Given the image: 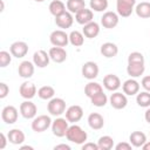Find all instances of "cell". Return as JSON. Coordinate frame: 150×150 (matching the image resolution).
Returning a JSON list of instances; mask_svg holds the SVG:
<instances>
[{
  "label": "cell",
  "instance_id": "6da1fadb",
  "mask_svg": "<svg viewBox=\"0 0 150 150\" xmlns=\"http://www.w3.org/2000/svg\"><path fill=\"white\" fill-rule=\"evenodd\" d=\"M66 137L68 138V141L70 142H74L76 144H83L87 138H88V135L87 132L80 127V125H76V124H73L68 128L67 130V134H66Z\"/></svg>",
  "mask_w": 150,
  "mask_h": 150
},
{
  "label": "cell",
  "instance_id": "7a4b0ae2",
  "mask_svg": "<svg viewBox=\"0 0 150 150\" xmlns=\"http://www.w3.org/2000/svg\"><path fill=\"white\" fill-rule=\"evenodd\" d=\"M49 40H50L53 46L66 47L69 42V35L62 29H56V30L52 32V34L49 36Z\"/></svg>",
  "mask_w": 150,
  "mask_h": 150
},
{
  "label": "cell",
  "instance_id": "3957f363",
  "mask_svg": "<svg viewBox=\"0 0 150 150\" xmlns=\"http://www.w3.org/2000/svg\"><path fill=\"white\" fill-rule=\"evenodd\" d=\"M47 109L49 111L50 115L53 116H60L66 111V101L56 97V98H52L47 105Z\"/></svg>",
  "mask_w": 150,
  "mask_h": 150
},
{
  "label": "cell",
  "instance_id": "277c9868",
  "mask_svg": "<svg viewBox=\"0 0 150 150\" xmlns=\"http://www.w3.org/2000/svg\"><path fill=\"white\" fill-rule=\"evenodd\" d=\"M52 125V120L47 115H40L32 122V129L35 132H43Z\"/></svg>",
  "mask_w": 150,
  "mask_h": 150
},
{
  "label": "cell",
  "instance_id": "5b68a950",
  "mask_svg": "<svg viewBox=\"0 0 150 150\" xmlns=\"http://www.w3.org/2000/svg\"><path fill=\"white\" fill-rule=\"evenodd\" d=\"M69 125H68V120L67 118H56L55 121L52 122V131L56 137H63L67 134Z\"/></svg>",
  "mask_w": 150,
  "mask_h": 150
},
{
  "label": "cell",
  "instance_id": "8992f818",
  "mask_svg": "<svg viewBox=\"0 0 150 150\" xmlns=\"http://www.w3.org/2000/svg\"><path fill=\"white\" fill-rule=\"evenodd\" d=\"M135 4H136V0H117V2H116L117 13L123 18L130 16L134 11Z\"/></svg>",
  "mask_w": 150,
  "mask_h": 150
},
{
  "label": "cell",
  "instance_id": "52a82bcc",
  "mask_svg": "<svg viewBox=\"0 0 150 150\" xmlns=\"http://www.w3.org/2000/svg\"><path fill=\"white\" fill-rule=\"evenodd\" d=\"M82 116H83V109L79 104L70 105L66 110V118L68 120V122H71V123L79 122L82 118Z\"/></svg>",
  "mask_w": 150,
  "mask_h": 150
},
{
  "label": "cell",
  "instance_id": "ba28073f",
  "mask_svg": "<svg viewBox=\"0 0 150 150\" xmlns=\"http://www.w3.org/2000/svg\"><path fill=\"white\" fill-rule=\"evenodd\" d=\"M9 50L13 56L20 59V57L26 56V54L28 53V45L23 41H15L11 45Z\"/></svg>",
  "mask_w": 150,
  "mask_h": 150
},
{
  "label": "cell",
  "instance_id": "9c48e42d",
  "mask_svg": "<svg viewBox=\"0 0 150 150\" xmlns=\"http://www.w3.org/2000/svg\"><path fill=\"white\" fill-rule=\"evenodd\" d=\"M1 117L5 123L13 124L18 120V109L14 105H6L1 111Z\"/></svg>",
  "mask_w": 150,
  "mask_h": 150
},
{
  "label": "cell",
  "instance_id": "30bf717a",
  "mask_svg": "<svg viewBox=\"0 0 150 150\" xmlns=\"http://www.w3.org/2000/svg\"><path fill=\"white\" fill-rule=\"evenodd\" d=\"M82 75L88 80H94L98 75V66L94 61H88L82 66Z\"/></svg>",
  "mask_w": 150,
  "mask_h": 150
},
{
  "label": "cell",
  "instance_id": "8fae6325",
  "mask_svg": "<svg viewBox=\"0 0 150 150\" xmlns=\"http://www.w3.org/2000/svg\"><path fill=\"white\" fill-rule=\"evenodd\" d=\"M36 111H38L36 105H35L33 102L28 101V100L25 101V102H22V103L20 104V112H21L22 117H25V118H27V120L35 117Z\"/></svg>",
  "mask_w": 150,
  "mask_h": 150
},
{
  "label": "cell",
  "instance_id": "7c38bea8",
  "mask_svg": "<svg viewBox=\"0 0 150 150\" xmlns=\"http://www.w3.org/2000/svg\"><path fill=\"white\" fill-rule=\"evenodd\" d=\"M101 23L104 28H114L118 23V15L115 12H105L101 18Z\"/></svg>",
  "mask_w": 150,
  "mask_h": 150
},
{
  "label": "cell",
  "instance_id": "4fadbf2b",
  "mask_svg": "<svg viewBox=\"0 0 150 150\" xmlns=\"http://www.w3.org/2000/svg\"><path fill=\"white\" fill-rule=\"evenodd\" d=\"M49 54H47V52L40 49V50H36L33 55V62L35 66H38L39 68H45L49 64Z\"/></svg>",
  "mask_w": 150,
  "mask_h": 150
},
{
  "label": "cell",
  "instance_id": "5bb4252c",
  "mask_svg": "<svg viewBox=\"0 0 150 150\" xmlns=\"http://www.w3.org/2000/svg\"><path fill=\"white\" fill-rule=\"evenodd\" d=\"M103 86L105 87V89L114 91L121 87V80L115 74H108L103 77Z\"/></svg>",
  "mask_w": 150,
  "mask_h": 150
},
{
  "label": "cell",
  "instance_id": "9a60e30c",
  "mask_svg": "<svg viewBox=\"0 0 150 150\" xmlns=\"http://www.w3.org/2000/svg\"><path fill=\"white\" fill-rule=\"evenodd\" d=\"M110 104L115 109H123L128 104L127 96L124 94H122V93L116 91V93L111 94V96H110Z\"/></svg>",
  "mask_w": 150,
  "mask_h": 150
},
{
  "label": "cell",
  "instance_id": "2e32d148",
  "mask_svg": "<svg viewBox=\"0 0 150 150\" xmlns=\"http://www.w3.org/2000/svg\"><path fill=\"white\" fill-rule=\"evenodd\" d=\"M19 91H20V95H21L23 98L30 100V98H33V97L35 96V94H36V87H35L34 83L26 81V82H23V83L20 86Z\"/></svg>",
  "mask_w": 150,
  "mask_h": 150
},
{
  "label": "cell",
  "instance_id": "e0dca14e",
  "mask_svg": "<svg viewBox=\"0 0 150 150\" xmlns=\"http://www.w3.org/2000/svg\"><path fill=\"white\" fill-rule=\"evenodd\" d=\"M48 54H49L50 59L54 62H56V63H62L67 59V52L64 50L63 47H56V46H54V47H52L49 49V53Z\"/></svg>",
  "mask_w": 150,
  "mask_h": 150
},
{
  "label": "cell",
  "instance_id": "ac0fdd59",
  "mask_svg": "<svg viewBox=\"0 0 150 150\" xmlns=\"http://www.w3.org/2000/svg\"><path fill=\"white\" fill-rule=\"evenodd\" d=\"M73 20L74 19H73L70 12H63L62 14L55 16V23H56V26L60 27V28H66V29L69 28V27H71Z\"/></svg>",
  "mask_w": 150,
  "mask_h": 150
},
{
  "label": "cell",
  "instance_id": "d6986e66",
  "mask_svg": "<svg viewBox=\"0 0 150 150\" xmlns=\"http://www.w3.org/2000/svg\"><path fill=\"white\" fill-rule=\"evenodd\" d=\"M88 124L91 129L94 130H100L104 125V118L101 114L98 112H91L88 116Z\"/></svg>",
  "mask_w": 150,
  "mask_h": 150
},
{
  "label": "cell",
  "instance_id": "ffe728a7",
  "mask_svg": "<svg viewBox=\"0 0 150 150\" xmlns=\"http://www.w3.org/2000/svg\"><path fill=\"white\" fill-rule=\"evenodd\" d=\"M93 11L91 9H88V8H83L81 11H79L76 14H75V20L77 21V23L80 25H87L88 22L93 21Z\"/></svg>",
  "mask_w": 150,
  "mask_h": 150
},
{
  "label": "cell",
  "instance_id": "44dd1931",
  "mask_svg": "<svg viewBox=\"0 0 150 150\" xmlns=\"http://www.w3.org/2000/svg\"><path fill=\"white\" fill-rule=\"evenodd\" d=\"M19 75L23 79H29L34 74V64L30 61H22L18 68Z\"/></svg>",
  "mask_w": 150,
  "mask_h": 150
},
{
  "label": "cell",
  "instance_id": "7402d4cb",
  "mask_svg": "<svg viewBox=\"0 0 150 150\" xmlns=\"http://www.w3.org/2000/svg\"><path fill=\"white\" fill-rule=\"evenodd\" d=\"M100 33V26L95 21H90L83 27V35L88 39H94Z\"/></svg>",
  "mask_w": 150,
  "mask_h": 150
},
{
  "label": "cell",
  "instance_id": "603a6c76",
  "mask_svg": "<svg viewBox=\"0 0 150 150\" xmlns=\"http://www.w3.org/2000/svg\"><path fill=\"white\" fill-rule=\"evenodd\" d=\"M122 88H123L124 94L132 96V95H135V94L138 93V90H139V83L136 80L129 79V80L124 81V83L122 84Z\"/></svg>",
  "mask_w": 150,
  "mask_h": 150
},
{
  "label": "cell",
  "instance_id": "cb8c5ba5",
  "mask_svg": "<svg viewBox=\"0 0 150 150\" xmlns=\"http://www.w3.org/2000/svg\"><path fill=\"white\" fill-rule=\"evenodd\" d=\"M118 53V48L115 43L112 42H104L102 46H101V54L104 56V57H114L116 56Z\"/></svg>",
  "mask_w": 150,
  "mask_h": 150
},
{
  "label": "cell",
  "instance_id": "d4e9b609",
  "mask_svg": "<svg viewBox=\"0 0 150 150\" xmlns=\"http://www.w3.org/2000/svg\"><path fill=\"white\" fill-rule=\"evenodd\" d=\"M7 138H8V141L12 144L18 145V144L23 143V141H25V134L20 129H12V130H9Z\"/></svg>",
  "mask_w": 150,
  "mask_h": 150
},
{
  "label": "cell",
  "instance_id": "484cf974",
  "mask_svg": "<svg viewBox=\"0 0 150 150\" xmlns=\"http://www.w3.org/2000/svg\"><path fill=\"white\" fill-rule=\"evenodd\" d=\"M129 141H130L131 145H134L136 148H139V146H142L146 142V136L142 131H134V132L130 134Z\"/></svg>",
  "mask_w": 150,
  "mask_h": 150
},
{
  "label": "cell",
  "instance_id": "4316f807",
  "mask_svg": "<svg viewBox=\"0 0 150 150\" xmlns=\"http://www.w3.org/2000/svg\"><path fill=\"white\" fill-rule=\"evenodd\" d=\"M144 63H128L127 73L131 77H138L144 73Z\"/></svg>",
  "mask_w": 150,
  "mask_h": 150
},
{
  "label": "cell",
  "instance_id": "83f0119b",
  "mask_svg": "<svg viewBox=\"0 0 150 150\" xmlns=\"http://www.w3.org/2000/svg\"><path fill=\"white\" fill-rule=\"evenodd\" d=\"M135 11H136V14L141 19H148V18H150V2H148V1L139 2L136 6Z\"/></svg>",
  "mask_w": 150,
  "mask_h": 150
},
{
  "label": "cell",
  "instance_id": "f1b7e54d",
  "mask_svg": "<svg viewBox=\"0 0 150 150\" xmlns=\"http://www.w3.org/2000/svg\"><path fill=\"white\" fill-rule=\"evenodd\" d=\"M49 12L54 16H57V15L62 14L63 12H66V6L61 0H53L49 4Z\"/></svg>",
  "mask_w": 150,
  "mask_h": 150
},
{
  "label": "cell",
  "instance_id": "f546056e",
  "mask_svg": "<svg viewBox=\"0 0 150 150\" xmlns=\"http://www.w3.org/2000/svg\"><path fill=\"white\" fill-rule=\"evenodd\" d=\"M100 91H103V89H102V86L97 82H89L84 87V94L88 97H91V96H94L95 94H97Z\"/></svg>",
  "mask_w": 150,
  "mask_h": 150
},
{
  "label": "cell",
  "instance_id": "4dcf8cb0",
  "mask_svg": "<svg viewBox=\"0 0 150 150\" xmlns=\"http://www.w3.org/2000/svg\"><path fill=\"white\" fill-rule=\"evenodd\" d=\"M67 8L70 13H77L79 11L86 8L84 0H68L67 1Z\"/></svg>",
  "mask_w": 150,
  "mask_h": 150
},
{
  "label": "cell",
  "instance_id": "1f68e13d",
  "mask_svg": "<svg viewBox=\"0 0 150 150\" xmlns=\"http://www.w3.org/2000/svg\"><path fill=\"white\" fill-rule=\"evenodd\" d=\"M69 41L75 47H81L84 42V35L79 30H73L69 34Z\"/></svg>",
  "mask_w": 150,
  "mask_h": 150
},
{
  "label": "cell",
  "instance_id": "d6a6232c",
  "mask_svg": "<svg viewBox=\"0 0 150 150\" xmlns=\"http://www.w3.org/2000/svg\"><path fill=\"white\" fill-rule=\"evenodd\" d=\"M55 90L52 86H42L39 90H38V96L42 100H49L54 96Z\"/></svg>",
  "mask_w": 150,
  "mask_h": 150
},
{
  "label": "cell",
  "instance_id": "836d02e7",
  "mask_svg": "<svg viewBox=\"0 0 150 150\" xmlns=\"http://www.w3.org/2000/svg\"><path fill=\"white\" fill-rule=\"evenodd\" d=\"M90 101H91L93 105H95V107H104L107 104L108 97H107V95L103 91H100V93L95 94L94 96H91Z\"/></svg>",
  "mask_w": 150,
  "mask_h": 150
},
{
  "label": "cell",
  "instance_id": "e575fe53",
  "mask_svg": "<svg viewBox=\"0 0 150 150\" xmlns=\"http://www.w3.org/2000/svg\"><path fill=\"white\" fill-rule=\"evenodd\" d=\"M97 145L100 150H110L114 146V139L110 136H102L98 138Z\"/></svg>",
  "mask_w": 150,
  "mask_h": 150
},
{
  "label": "cell",
  "instance_id": "d590c367",
  "mask_svg": "<svg viewBox=\"0 0 150 150\" xmlns=\"http://www.w3.org/2000/svg\"><path fill=\"white\" fill-rule=\"evenodd\" d=\"M136 102L139 107H143V108L150 107V93L149 91H142V93L137 94Z\"/></svg>",
  "mask_w": 150,
  "mask_h": 150
},
{
  "label": "cell",
  "instance_id": "8d00e7d4",
  "mask_svg": "<svg viewBox=\"0 0 150 150\" xmlns=\"http://www.w3.org/2000/svg\"><path fill=\"white\" fill-rule=\"evenodd\" d=\"M108 7V0H90V8L96 12L105 11Z\"/></svg>",
  "mask_w": 150,
  "mask_h": 150
},
{
  "label": "cell",
  "instance_id": "74e56055",
  "mask_svg": "<svg viewBox=\"0 0 150 150\" xmlns=\"http://www.w3.org/2000/svg\"><path fill=\"white\" fill-rule=\"evenodd\" d=\"M128 63H144V56L139 52H132L128 56Z\"/></svg>",
  "mask_w": 150,
  "mask_h": 150
},
{
  "label": "cell",
  "instance_id": "f35d334b",
  "mask_svg": "<svg viewBox=\"0 0 150 150\" xmlns=\"http://www.w3.org/2000/svg\"><path fill=\"white\" fill-rule=\"evenodd\" d=\"M11 61H12L11 54L6 50H1L0 52V67H2V68L7 67L11 63Z\"/></svg>",
  "mask_w": 150,
  "mask_h": 150
},
{
  "label": "cell",
  "instance_id": "ab89813d",
  "mask_svg": "<svg viewBox=\"0 0 150 150\" xmlns=\"http://www.w3.org/2000/svg\"><path fill=\"white\" fill-rule=\"evenodd\" d=\"M9 93V88L5 82H0V98H5Z\"/></svg>",
  "mask_w": 150,
  "mask_h": 150
},
{
  "label": "cell",
  "instance_id": "60d3db41",
  "mask_svg": "<svg viewBox=\"0 0 150 150\" xmlns=\"http://www.w3.org/2000/svg\"><path fill=\"white\" fill-rule=\"evenodd\" d=\"M142 86L146 91L150 93V75H146L142 79Z\"/></svg>",
  "mask_w": 150,
  "mask_h": 150
},
{
  "label": "cell",
  "instance_id": "b9f144b4",
  "mask_svg": "<svg viewBox=\"0 0 150 150\" xmlns=\"http://www.w3.org/2000/svg\"><path fill=\"white\" fill-rule=\"evenodd\" d=\"M116 150H131V144L125 143V142H121L115 146Z\"/></svg>",
  "mask_w": 150,
  "mask_h": 150
},
{
  "label": "cell",
  "instance_id": "7bdbcfd3",
  "mask_svg": "<svg viewBox=\"0 0 150 150\" xmlns=\"http://www.w3.org/2000/svg\"><path fill=\"white\" fill-rule=\"evenodd\" d=\"M82 150H100L97 144L94 143H86L82 145Z\"/></svg>",
  "mask_w": 150,
  "mask_h": 150
},
{
  "label": "cell",
  "instance_id": "ee69618b",
  "mask_svg": "<svg viewBox=\"0 0 150 150\" xmlns=\"http://www.w3.org/2000/svg\"><path fill=\"white\" fill-rule=\"evenodd\" d=\"M7 139H8V138H6L5 134H4V132H0V150H2V149L6 146Z\"/></svg>",
  "mask_w": 150,
  "mask_h": 150
},
{
  "label": "cell",
  "instance_id": "f6af8a7d",
  "mask_svg": "<svg viewBox=\"0 0 150 150\" xmlns=\"http://www.w3.org/2000/svg\"><path fill=\"white\" fill-rule=\"evenodd\" d=\"M54 150H70V146L67 144H59L54 146Z\"/></svg>",
  "mask_w": 150,
  "mask_h": 150
},
{
  "label": "cell",
  "instance_id": "bcb514c9",
  "mask_svg": "<svg viewBox=\"0 0 150 150\" xmlns=\"http://www.w3.org/2000/svg\"><path fill=\"white\" fill-rule=\"evenodd\" d=\"M144 118H145V121H146L148 123H150V108L146 109V111H145V114H144Z\"/></svg>",
  "mask_w": 150,
  "mask_h": 150
},
{
  "label": "cell",
  "instance_id": "7dc6e473",
  "mask_svg": "<svg viewBox=\"0 0 150 150\" xmlns=\"http://www.w3.org/2000/svg\"><path fill=\"white\" fill-rule=\"evenodd\" d=\"M142 149H143V150H150V142H145V143L142 145Z\"/></svg>",
  "mask_w": 150,
  "mask_h": 150
},
{
  "label": "cell",
  "instance_id": "c3c4849f",
  "mask_svg": "<svg viewBox=\"0 0 150 150\" xmlns=\"http://www.w3.org/2000/svg\"><path fill=\"white\" fill-rule=\"evenodd\" d=\"M20 150H33V148L29 146V145H22V146L20 148Z\"/></svg>",
  "mask_w": 150,
  "mask_h": 150
},
{
  "label": "cell",
  "instance_id": "681fc988",
  "mask_svg": "<svg viewBox=\"0 0 150 150\" xmlns=\"http://www.w3.org/2000/svg\"><path fill=\"white\" fill-rule=\"evenodd\" d=\"M4 7H5V4H4V1H2V0H0V12H2V11H4Z\"/></svg>",
  "mask_w": 150,
  "mask_h": 150
},
{
  "label": "cell",
  "instance_id": "f907efd6",
  "mask_svg": "<svg viewBox=\"0 0 150 150\" xmlns=\"http://www.w3.org/2000/svg\"><path fill=\"white\" fill-rule=\"evenodd\" d=\"M34 1H36V2H42V1H45V0H34Z\"/></svg>",
  "mask_w": 150,
  "mask_h": 150
}]
</instances>
